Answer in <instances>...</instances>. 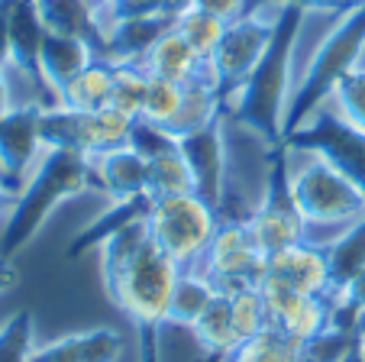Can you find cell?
<instances>
[{"instance_id":"cell-26","label":"cell","mask_w":365,"mask_h":362,"mask_svg":"<svg viewBox=\"0 0 365 362\" xmlns=\"http://www.w3.org/2000/svg\"><path fill=\"white\" fill-rule=\"evenodd\" d=\"M227 26H230V23H223L220 16L207 14V10H200V7H194V4L175 14V29L185 36L187 46H191L194 52L200 55V59H207V62L214 59L217 46L223 42V33H227Z\"/></svg>"},{"instance_id":"cell-15","label":"cell","mask_w":365,"mask_h":362,"mask_svg":"<svg viewBox=\"0 0 365 362\" xmlns=\"http://www.w3.org/2000/svg\"><path fill=\"white\" fill-rule=\"evenodd\" d=\"M265 275H275L284 285L297 288L301 294H314V298H330L333 294V268L324 243L301 239L294 246L278 249L269 256Z\"/></svg>"},{"instance_id":"cell-35","label":"cell","mask_w":365,"mask_h":362,"mask_svg":"<svg viewBox=\"0 0 365 362\" xmlns=\"http://www.w3.org/2000/svg\"><path fill=\"white\" fill-rule=\"evenodd\" d=\"M0 69H14V49H10V23H7V0H0Z\"/></svg>"},{"instance_id":"cell-9","label":"cell","mask_w":365,"mask_h":362,"mask_svg":"<svg viewBox=\"0 0 365 362\" xmlns=\"http://www.w3.org/2000/svg\"><path fill=\"white\" fill-rule=\"evenodd\" d=\"M265 266H269V256L255 246L246 217H220V226H217L207 253L194 266V272L214 281L217 291L233 294L240 288H259V281L265 278Z\"/></svg>"},{"instance_id":"cell-22","label":"cell","mask_w":365,"mask_h":362,"mask_svg":"<svg viewBox=\"0 0 365 362\" xmlns=\"http://www.w3.org/2000/svg\"><path fill=\"white\" fill-rule=\"evenodd\" d=\"M113 75L117 65L107 59H94L75 81L65 88V94L58 97V104L75 110H103L110 107V94H113Z\"/></svg>"},{"instance_id":"cell-31","label":"cell","mask_w":365,"mask_h":362,"mask_svg":"<svg viewBox=\"0 0 365 362\" xmlns=\"http://www.w3.org/2000/svg\"><path fill=\"white\" fill-rule=\"evenodd\" d=\"M36 346L33 311H14L0 323V362H33Z\"/></svg>"},{"instance_id":"cell-29","label":"cell","mask_w":365,"mask_h":362,"mask_svg":"<svg viewBox=\"0 0 365 362\" xmlns=\"http://www.w3.org/2000/svg\"><path fill=\"white\" fill-rule=\"evenodd\" d=\"M297 343L288 333H282L278 327H265L252 336V340L240 343L233 353L227 356V362H294Z\"/></svg>"},{"instance_id":"cell-40","label":"cell","mask_w":365,"mask_h":362,"mask_svg":"<svg viewBox=\"0 0 365 362\" xmlns=\"http://www.w3.org/2000/svg\"><path fill=\"white\" fill-rule=\"evenodd\" d=\"M168 4H172L175 14H178V10H185V7H191V0H168Z\"/></svg>"},{"instance_id":"cell-5","label":"cell","mask_w":365,"mask_h":362,"mask_svg":"<svg viewBox=\"0 0 365 362\" xmlns=\"http://www.w3.org/2000/svg\"><path fill=\"white\" fill-rule=\"evenodd\" d=\"M362 55H365V4H349V7H343L333 16V26L314 46L307 69L297 71L284 136L330 97L336 81L352 65L362 62Z\"/></svg>"},{"instance_id":"cell-1","label":"cell","mask_w":365,"mask_h":362,"mask_svg":"<svg viewBox=\"0 0 365 362\" xmlns=\"http://www.w3.org/2000/svg\"><path fill=\"white\" fill-rule=\"evenodd\" d=\"M101 281L107 298L133 321L149 343L168 323V308L185 268L152 239L145 217L120 226L97 246Z\"/></svg>"},{"instance_id":"cell-4","label":"cell","mask_w":365,"mask_h":362,"mask_svg":"<svg viewBox=\"0 0 365 362\" xmlns=\"http://www.w3.org/2000/svg\"><path fill=\"white\" fill-rule=\"evenodd\" d=\"M284 178L294 211L310 230H346L365 220V191L356 188L324 152L282 143Z\"/></svg>"},{"instance_id":"cell-17","label":"cell","mask_w":365,"mask_h":362,"mask_svg":"<svg viewBox=\"0 0 365 362\" xmlns=\"http://www.w3.org/2000/svg\"><path fill=\"white\" fill-rule=\"evenodd\" d=\"M94 59H101V52H97L88 39L46 33L42 49H39V81H42V91H46L48 104H58L65 88H68Z\"/></svg>"},{"instance_id":"cell-18","label":"cell","mask_w":365,"mask_h":362,"mask_svg":"<svg viewBox=\"0 0 365 362\" xmlns=\"http://www.w3.org/2000/svg\"><path fill=\"white\" fill-rule=\"evenodd\" d=\"M126 340L117 327H88L39 343L33 362H120Z\"/></svg>"},{"instance_id":"cell-24","label":"cell","mask_w":365,"mask_h":362,"mask_svg":"<svg viewBox=\"0 0 365 362\" xmlns=\"http://www.w3.org/2000/svg\"><path fill=\"white\" fill-rule=\"evenodd\" d=\"M214 294H217L214 281L204 278V275L194 272V268H185L178 285H175V298H172V308H168V323L191 330V323L204 314V308L214 301Z\"/></svg>"},{"instance_id":"cell-19","label":"cell","mask_w":365,"mask_h":362,"mask_svg":"<svg viewBox=\"0 0 365 362\" xmlns=\"http://www.w3.org/2000/svg\"><path fill=\"white\" fill-rule=\"evenodd\" d=\"M143 65L152 78H165L175 84H194V81H217L214 69L207 59H200L191 46L185 42V36L178 29H168L155 39V46L143 55ZM220 84V81H217Z\"/></svg>"},{"instance_id":"cell-3","label":"cell","mask_w":365,"mask_h":362,"mask_svg":"<svg viewBox=\"0 0 365 362\" xmlns=\"http://www.w3.org/2000/svg\"><path fill=\"white\" fill-rule=\"evenodd\" d=\"M88 191H94L91 159L71 149H46L39 156V162L33 165V171L23 178L14 211L4 220L0 256L16 259L39 236L42 226L52 220V213L58 207Z\"/></svg>"},{"instance_id":"cell-20","label":"cell","mask_w":365,"mask_h":362,"mask_svg":"<svg viewBox=\"0 0 365 362\" xmlns=\"http://www.w3.org/2000/svg\"><path fill=\"white\" fill-rule=\"evenodd\" d=\"M191 336H194V343H197V349L204 353V359L227 362V356L240 346L236 327H233V304H230V294H223V291L214 294V301L204 308V314L191 323Z\"/></svg>"},{"instance_id":"cell-34","label":"cell","mask_w":365,"mask_h":362,"mask_svg":"<svg viewBox=\"0 0 365 362\" xmlns=\"http://www.w3.org/2000/svg\"><path fill=\"white\" fill-rule=\"evenodd\" d=\"M191 4L200 10H207V14L220 16L223 23H233V20H240V16L249 14V0H191Z\"/></svg>"},{"instance_id":"cell-32","label":"cell","mask_w":365,"mask_h":362,"mask_svg":"<svg viewBox=\"0 0 365 362\" xmlns=\"http://www.w3.org/2000/svg\"><path fill=\"white\" fill-rule=\"evenodd\" d=\"M181 101H185V84L165 81V78H152L149 75V91H145L143 104V120L159 126H172V120L178 116Z\"/></svg>"},{"instance_id":"cell-12","label":"cell","mask_w":365,"mask_h":362,"mask_svg":"<svg viewBox=\"0 0 365 362\" xmlns=\"http://www.w3.org/2000/svg\"><path fill=\"white\" fill-rule=\"evenodd\" d=\"M259 291H262L265 311H269V323L288 333L294 343H304L330 327V301L327 298L301 294L275 275H265L259 281Z\"/></svg>"},{"instance_id":"cell-16","label":"cell","mask_w":365,"mask_h":362,"mask_svg":"<svg viewBox=\"0 0 365 362\" xmlns=\"http://www.w3.org/2000/svg\"><path fill=\"white\" fill-rule=\"evenodd\" d=\"M91 178H94V191H101L110 204L143 198L149 194V159L126 143L91 159Z\"/></svg>"},{"instance_id":"cell-7","label":"cell","mask_w":365,"mask_h":362,"mask_svg":"<svg viewBox=\"0 0 365 362\" xmlns=\"http://www.w3.org/2000/svg\"><path fill=\"white\" fill-rule=\"evenodd\" d=\"M284 7L288 4H278V0H259L255 7H249L246 16H240L227 26L223 42L217 46L214 59H210V69H214L223 91V104L249 81V75L259 69V62L272 49Z\"/></svg>"},{"instance_id":"cell-13","label":"cell","mask_w":365,"mask_h":362,"mask_svg":"<svg viewBox=\"0 0 365 362\" xmlns=\"http://www.w3.org/2000/svg\"><path fill=\"white\" fill-rule=\"evenodd\" d=\"M42 104H14L0 114V175L20 188L23 178L33 171L39 156L46 152L39 130Z\"/></svg>"},{"instance_id":"cell-11","label":"cell","mask_w":365,"mask_h":362,"mask_svg":"<svg viewBox=\"0 0 365 362\" xmlns=\"http://www.w3.org/2000/svg\"><path fill=\"white\" fill-rule=\"evenodd\" d=\"M246 226H249V233H252L255 246L262 249L265 256L278 253V249H284V246H294L301 239H310L301 213L291 204L282 152H275V156L269 159L265 191H262V198H259V204L246 213Z\"/></svg>"},{"instance_id":"cell-6","label":"cell","mask_w":365,"mask_h":362,"mask_svg":"<svg viewBox=\"0 0 365 362\" xmlns=\"http://www.w3.org/2000/svg\"><path fill=\"white\" fill-rule=\"evenodd\" d=\"M145 223L152 239L181 268H194L220 226V211L200 194H165L149 198Z\"/></svg>"},{"instance_id":"cell-28","label":"cell","mask_w":365,"mask_h":362,"mask_svg":"<svg viewBox=\"0 0 365 362\" xmlns=\"http://www.w3.org/2000/svg\"><path fill=\"white\" fill-rule=\"evenodd\" d=\"M324 107H330L336 116H343L346 124H352L356 130L365 133V55L362 62L352 65L336 81V88L324 101Z\"/></svg>"},{"instance_id":"cell-30","label":"cell","mask_w":365,"mask_h":362,"mask_svg":"<svg viewBox=\"0 0 365 362\" xmlns=\"http://www.w3.org/2000/svg\"><path fill=\"white\" fill-rule=\"evenodd\" d=\"M145 91H149V71L139 62H126L117 65L113 75V94H110V107L117 114L139 120L143 116V104H145Z\"/></svg>"},{"instance_id":"cell-27","label":"cell","mask_w":365,"mask_h":362,"mask_svg":"<svg viewBox=\"0 0 365 362\" xmlns=\"http://www.w3.org/2000/svg\"><path fill=\"white\" fill-rule=\"evenodd\" d=\"M165 194H197V178L181 149L149 159V198H165Z\"/></svg>"},{"instance_id":"cell-33","label":"cell","mask_w":365,"mask_h":362,"mask_svg":"<svg viewBox=\"0 0 365 362\" xmlns=\"http://www.w3.org/2000/svg\"><path fill=\"white\" fill-rule=\"evenodd\" d=\"M130 146L145 159H155V156H165V152L178 149V139L159 124H149V120H133V133H130Z\"/></svg>"},{"instance_id":"cell-36","label":"cell","mask_w":365,"mask_h":362,"mask_svg":"<svg viewBox=\"0 0 365 362\" xmlns=\"http://www.w3.org/2000/svg\"><path fill=\"white\" fill-rule=\"evenodd\" d=\"M20 278H23L20 266H16L14 259H4V256H0V298L14 291V288L20 285Z\"/></svg>"},{"instance_id":"cell-23","label":"cell","mask_w":365,"mask_h":362,"mask_svg":"<svg viewBox=\"0 0 365 362\" xmlns=\"http://www.w3.org/2000/svg\"><path fill=\"white\" fill-rule=\"evenodd\" d=\"M149 211V194L143 198H133V201H120V204H110L101 217H94L81 233L75 236V243L68 246V256H78V253H88V249H97L107 236L120 230V226L133 223L136 217H145Z\"/></svg>"},{"instance_id":"cell-21","label":"cell","mask_w":365,"mask_h":362,"mask_svg":"<svg viewBox=\"0 0 365 362\" xmlns=\"http://www.w3.org/2000/svg\"><path fill=\"white\" fill-rule=\"evenodd\" d=\"M36 7H39L46 33L78 36V39H88L97 52H103L101 20L91 0H36Z\"/></svg>"},{"instance_id":"cell-14","label":"cell","mask_w":365,"mask_h":362,"mask_svg":"<svg viewBox=\"0 0 365 362\" xmlns=\"http://www.w3.org/2000/svg\"><path fill=\"white\" fill-rule=\"evenodd\" d=\"M181 156L187 159L194 178H197V194L220 211L223 194H227V165H230V149H227V130H223V116L214 120L204 130H194L178 139Z\"/></svg>"},{"instance_id":"cell-37","label":"cell","mask_w":365,"mask_h":362,"mask_svg":"<svg viewBox=\"0 0 365 362\" xmlns=\"http://www.w3.org/2000/svg\"><path fill=\"white\" fill-rule=\"evenodd\" d=\"M16 194H20V188L10 185L7 178L0 175V220L10 217V211H14V204H16Z\"/></svg>"},{"instance_id":"cell-39","label":"cell","mask_w":365,"mask_h":362,"mask_svg":"<svg viewBox=\"0 0 365 362\" xmlns=\"http://www.w3.org/2000/svg\"><path fill=\"white\" fill-rule=\"evenodd\" d=\"M91 4H94L97 10H110L113 4H117V0H91Z\"/></svg>"},{"instance_id":"cell-10","label":"cell","mask_w":365,"mask_h":362,"mask_svg":"<svg viewBox=\"0 0 365 362\" xmlns=\"http://www.w3.org/2000/svg\"><path fill=\"white\" fill-rule=\"evenodd\" d=\"M284 143L324 152L352 185L365 191V133L346 124L343 116H336L330 107L320 104L314 114L304 116L301 124L284 136Z\"/></svg>"},{"instance_id":"cell-25","label":"cell","mask_w":365,"mask_h":362,"mask_svg":"<svg viewBox=\"0 0 365 362\" xmlns=\"http://www.w3.org/2000/svg\"><path fill=\"white\" fill-rule=\"evenodd\" d=\"M324 246H327V259H330V268H333V291H339L365 266V220L339 230Z\"/></svg>"},{"instance_id":"cell-2","label":"cell","mask_w":365,"mask_h":362,"mask_svg":"<svg viewBox=\"0 0 365 362\" xmlns=\"http://www.w3.org/2000/svg\"><path fill=\"white\" fill-rule=\"evenodd\" d=\"M307 20V10L284 7V16L278 23V36L259 69L249 75V81L230 97L223 107L233 110L236 124L242 130H252L255 136L269 146L284 143V126H288V107L294 94V55L301 39V23Z\"/></svg>"},{"instance_id":"cell-8","label":"cell","mask_w":365,"mask_h":362,"mask_svg":"<svg viewBox=\"0 0 365 362\" xmlns=\"http://www.w3.org/2000/svg\"><path fill=\"white\" fill-rule=\"evenodd\" d=\"M39 130L46 149H71L94 159L101 152L120 149L130 143L133 120L117 114L113 107L103 110H75L65 104H42Z\"/></svg>"},{"instance_id":"cell-38","label":"cell","mask_w":365,"mask_h":362,"mask_svg":"<svg viewBox=\"0 0 365 362\" xmlns=\"http://www.w3.org/2000/svg\"><path fill=\"white\" fill-rule=\"evenodd\" d=\"M14 84H10V71L0 69V114L14 107Z\"/></svg>"}]
</instances>
